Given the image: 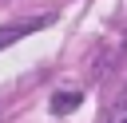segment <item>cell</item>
Listing matches in <instances>:
<instances>
[{
    "label": "cell",
    "mask_w": 127,
    "mask_h": 123,
    "mask_svg": "<svg viewBox=\"0 0 127 123\" xmlns=\"http://www.w3.org/2000/svg\"><path fill=\"white\" fill-rule=\"evenodd\" d=\"M48 20H28V24H12V28H0V48H8L12 40H20V36H28V32H36V28H44Z\"/></svg>",
    "instance_id": "obj_1"
},
{
    "label": "cell",
    "mask_w": 127,
    "mask_h": 123,
    "mask_svg": "<svg viewBox=\"0 0 127 123\" xmlns=\"http://www.w3.org/2000/svg\"><path fill=\"white\" fill-rule=\"evenodd\" d=\"M75 103H79V91H56L52 111H56V115H67V111H75Z\"/></svg>",
    "instance_id": "obj_2"
},
{
    "label": "cell",
    "mask_w": 127,
    "mask_h": 123,
    "mask_svg": "<svg viewBox=\"0 0 127 123\" xmlns=\"http://www.w3.org/2000/svg\"><path fill=\"white\" fill-rule=\"evenodd\" d=\"M107 123H127V87L119 91V99H115V107H111V115H107Z\"/></svg>",
    "instance_id": "obj_3"
}]
</instances>
